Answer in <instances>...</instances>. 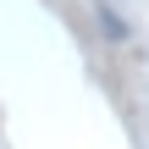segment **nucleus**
I'll return each instance as SVG.
<instances>
[{
	"instance_id": "nucleus-1",
	"label": "nucleus",
	"mask_w": 149,
	"mask_h": 149,
	"mask_svg": "<svg viewBox=\"0 0 149 149\" xmlns=\"http://www.w3.org/2000/svg\"><path fill=\"white\" fill-rule=\"evenodd\" d=\"M94 22H100V33H105V39H116V44H122V39L133 33V28H127V17H116V11H111L105 0H94Z\"/></svg>"
}]
</instances>
